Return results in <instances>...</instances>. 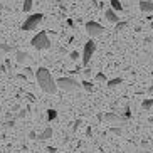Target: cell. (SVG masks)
<instances>
[{"label": "cell", "mask_w": 153, "mask_h": 153, "mask_svg": "<svg viewBox=\"0 0 153 153\" xmlns=\"http://www.w3.org/2000/svg\"><path fill=\"white\" fill-rule=\"evenodd\" d=\"M5 68H12V64H10V61H9V59H7V61H5Z\"/></svg>", "instance_id": "obj_27"}, {"label": "cell", "mask_w": 153, "mask_h": 153, "mask_svg": "<svg viewBox=\"0 0 153 153\" xmlns=\"http://www.w3.org/2000/svg\"><path fill=\"white\" fill-rule=\"evenodd\" d=\"M0 51H4V52H10V51H14V47L9 44H4V42H0Z\"/></svg>", "instance_id": "obj_19"}, {"label": "cell", "mask_w": 153, "mask_h": 153, "mask_svg": "<svg viewBox=\"0 0 153 153\" xmlns=\"http://www.w3.org/2000/svg\"><path fill=\"white\" fill-rule=\"evenodd\" d=\"M56 118H57V111H56V109H49V111H47V120L52 121V120H56Z\"/></svg>", "instance_id": "obj_18"}, {"label": "cell", "mask_w": 153, "mask_h": 153, "mask_svg": "<svg viewBox=\"0 0 153 153\" xmlns=\"http://www.w3.org/2000/svg\"><path fill=\"white\" fill-rule=\"evenodd\" d=\"M94 51H96V42L94 41H88L84 44V52H82V66H84V68L91 62V57L94 54Z\"/></svg>", "instance_id": "obj_5"}, {"label": "cell", "mask_w": 153, "mask_h": 153, "mask_svg": "<svg viewBox=\"0 0 153 153\" xmlns=\"http://www.w3.org/2000/svg\"><path fill=\"white\" fill-rule=\"evenodd\" d=\"M152 106H153V99H152V98L145 99L143 103H141V108H143L145 111H148V109H152Z\"/></svg>", "instance_id": "obj_14"}, {"label": "cell", "mask_w": 153, "mask_h": 153, "mask_svg": "<svg viewBox=\"0 0 153 153\" xmlns=\"http://www.w3.org/2000/svg\"><path fill=\"white\" fill-rule=\"evenodd\" d=\"M0 111H2V104H0Z\"/></svg>", "instance_id": "obj_31"}, {"label": "cell", "mask_w": 153, "mask_h": 153, "mask_svg": "<svg viewBox=\"0 0 153 153\" xmlns=\"http://www.w3.org/2000/svg\"><path fill=\"white\" fill-rule=\"evenodd\" d=\"M82 74H84L86 79H88V77H91V69H84V71H82Z\"/></svg>", "instance_id": "obj_22"}, {"label": "cell", "mask_w": 153, "mask_h": 153, "mask_svg": "<svg viewBox=\"0 0 153 153\" xmlns=\"http://www.w3.org/2000/svg\"><path fill=\"white\" fill-rule=\"evenodd\" d=\"M140 10L141 12H153V0H141L140 2Z\"/></svg>", "instance_id": "obj_9"}, {"label": "cell", "mask_w": 153, "mask_h": 153, "mask_svg": "<svg viewBox=\"0 0 153 153\" xmlns=\"http://www.w3.org/2000/svg\"><path fill=\"white\" fill-rule=\"evenodd\" d=\"M29 138H32V140H37V135H36V131H30V133H29Z\"/></svg>", "instance_id": "obj_24"}, {"label": "cell", "mask_w": 153, "mask_h": 153, "mask_svg": "<svg viewBox=\"0 0 153 153\" xmlns=\"http://www.w3.org/2000/svg\"><path fill=\"white\" fill-rule=\"evenodd\" d=\"M32 5H34V0H24V12H30Z\"/></svg>", "instance_id": "obj_15"}, {"label": "cell", "mask_w": 153, "mask_h": 153, "mask_svg": "<svg viewBox=\"0 0 153 153\" xmlns=\"http://www.w3.org/2000/svg\"><path fill=\"white\" fill-rule=\"evenodd\" d=\"M57 152V150L54 148V146H49V148H47V153H56Z\"/></svg>", "instance_id": "obj_25"}, {"label": "cell", "mask_w": 153, "mask_h": 153, "mask_svg": "<svg viewBox=\"0 0 153 153\" xmlns=\"http://www.w3.org/2000/svg\"><path fill=\"white\" fill-rule=\"evenodd\" d=\"M25 114H27L25 111H20V113H19V118H25Z\"/></svg>", "instance_id": "obj_28"}, {"label": "cell", "mask_w": 153, "mask_h": 153, "mask_svg": "<svg viewBox=\"0 0 153 153\" xmlns=\"http://www.w3.org/2000/svg\"><path fill=\"white\" fill-rule=\"evenodd\" d=\"M123 82L121 77H116V79H111V81H108V88L109 89H114V88H118V86Z\"/></svg>", "instance_id": "obj_12"}, {"label": "cell", "mask_w": 153, "mask_h": 153, "mask_svg": "<svg viewBox=\"0 0 153 153\" xmlns=\"http://www.w3.org/2000/svg\"><path fill=\"white\" fill-rule=\"evenodd\" d=\"M109 4H111V7L116 10V12H123V5H121L120 0H109Z\"/></svg>", "instance_id": "obj_13"}, {"label": "cell", "mask_w": 153, "mask_h": 153, "mask_svg": "<svg viewBox=\"0 0 153 153\" xmlns=\"http://www.w3.org/2000/svg\"><path fill=\"white\" fill-rule=\"evenodd\" d=\"M42 19H44V15H42V14H32V15H29V17L25 19L24 25H22V30H34V29L42 22Z\"/></svg>", "instance_id": "obj_4"}, {"label": "cell", "mask_w": 153, "mask_h": 153, "mask_svg": "<svg viewBox=\"0 0 153 153\" xmlns=\"http://www.w3.org/2000/svg\"><path fill=\"white\" fill-rule=\"evenodd\" d=\"M128 118L126 116H120V114H114V113H106L104 114V121L108 123H125Z\"/></svg>", "instance_id": "obj_7"}, {"label": "cell", "mask_w": 153, "mask_h": 153, "mask_svg": "<svg viewBox=\"0 0 153 153\" xmlns=\"http://www.w3.org/2000/svg\"><path fill=\"white\" fill-rule=\"evenodd\" d=\"M77 57H79V52H77V51H72L71 54H69V59H71V61H77Z\"/></svg>", "instance_id": "obj_21"}, {"label": "cell", "mask_w": 153, "mask_h": 153, "mask_svg": "<svg viewBox=\"0 0 153 153\" xmlns=\"http://www.w3.org/2000/svg\"><path fill=\"white\" fill-rule=\"evenodd\" d=\"M150 27H152V29H153V22H152V24H150Z\"/></svg>", "instance_id": "obj_30"}, {"label": "cell", "mask_w": 153, "mask_h": 153, "mask_svg": "<svg viewBox=\"0 0 153 153\" xmlns=\"http://www.w3.org/2000/svg\"><path fill=\"white\" fill-rule=\"evenodd\" d=\"M111 133H114V135H121V128H111Z\"/></svg>", "instance_id": "obj_23"}, {"label": "cell", "mask_w": 153, "mask_h": 153, "mask_svg": "<svg viewBox=\"0 0 153 153\" xmlns=\"http://www.w3.org/2000/svg\"><path fill=\"white\" fill-rule=\"evenodd\" d=\"M86 32L89 34L91 37H98V36H101L104 32V27L101 25V24H98V22H94V20H91V22H86Z\"/></svg>", "instance_id": "obj_6"}, {"label": "cell", "mask_w": 153, "mask_h": 153, "mask_svg": "<svg viewBox=\"0 0 153 153\" xmlns=\"http://www.w3.org/2000/svg\"><path fill=\"white\" fill-rule=\"evenodd\" d=\"M36 79H37V84L41 86V89L44 91V93H47V94H56V93H57L59 86H57V82H56V79L52 77L49 69L39 68L36 71Z\"/></svg>", "instance_id": "obj_1"}, {"label": "cell", "mask_w": 153, "mask_h": 153, "mask_svg": "<svg viewBox=\"0 0 153 153\" xmlns=\"http://www.w3.org/2000/svg\"><path fill=\"white\" fill-rule=\"evenodd\" d=\"M49 138H52V128H51V126L45 128L41 135H37V140H39V141H45V140H49Z\"/></svg>", "instance_id": "obj_10"}, {"label": "cell", "mask_w": 153, "mask_h": 153, "mask_svg": "<svg viewBox=\"0 0 153 153\" xmlns=\"http://www.w3.org/2000/svg\"><path fill=\"white\" fill-rule=\"evenodd\" d=\"M128 27V22H121V20H120V22L116 24V29H114V30H123V29H126Z\"/></svg>", "instance_id": "obj_20"}, {"label": "cell", "mask_w": 153, "mask_h": 153, "mask_svg": "<svg viewBox=\"0 0 153 153\" xmlns=\"http://www.w3.org/2000/svg\"><path fill=\"white\" fill-rule=\"evenodd\" d=\"M56 82H57V86L62 91H76V89H79V88H82L81 82H77L76 79H72V77H59Z\"/></svg>", "instance_id": "obj_3"}, {"label": "cell", "mask_w": 153, "mask_h": 153, "mask_svg": "<svg viewBox=\"0 0 153 153\" xmlns=\"http://www.w3.org/2000/svg\"><path fill=\"white\" fill-rule=\"evenodd\" d=\"M104 17H106V20H108V22H113V24H118V22H120V17H118L116 10L113 9V7L104 12Z\"/></svg>", "instance_id": "obj_8"}, {"label": "cell", "mask_w": 153, "mask_h": 153, "mask_svg": "<svg viewBox=\"0 0 153 153\" xmlns=\"http://www.w3.org/2000/svg\"><path fill=\"white\" fill-rule=\"evenodd\" d=\"M148 121H150V123H152V125H153V116H150V120H148Z\"/></svg>", "instance_id": "obj_29"}, {"label": "cell", "mask_w": 153, "mask_h": 153, "mask_svg": "<svg viewBox=\"0 0 153 153\" xmlns=\"http://www.w3.org/2000/svg\"><path fill=\"white\" fill-rule=\"evenodd\" d=\"M15 59H17L19 64H24L29 59V54L25 52V51H17V52H15Z\"/></svg>", "instance_id": "obj_11"}, {"label": "cell", "mask_w": 153, "mask_h": 153, "mask_svg": "<svg viewBox=\"0 0 153 153\" xmlns=\"http://www.w3.org/2000/svg\"><path fill=\"white\" fill-rule=\"evenodd\" d=\"M30 45L37 51H45V49H51V41L45 32H39L34 39L30 41Z\"/></svg>", "instance_id": "obj_2"}, {"label": "cell", "mask_w": 153, "mask_h": 153, "mask_svg": "<svg viewBox=\"0 0 153 153\" xmlns=\"http://www.w3.org/2000/svg\"><path fill=\"white\" fill-rule=\"evenodd\" d=\"M81 86H82V88H84L86 91H88V93H91V91H93V84H91V82L88 81V79H84V81L81 82Z\"/></svg>", "instance_id": "obj_17"}, {"label": "cell", "mask_w": 153, "mask_h": 153, "mask_svg": "<svg viewBox=\"0 0 153 153\" xmlns=\"http://www.w3.org/2000/svg\"><path fill=\"white\" fill-rule=\"evenodd\" d=\"M94 79L98 82H108V77H106V74H103V72H98L94 76Z\"/></svg>", "instance_id": "obj_16"}, {"label": "cell", "mask_w": 153, "mask_h": 153, "mask_svg": "<svg viewBox=\"0 0 153 153\" xmlns=\"http://www.w3.org/2000/svg\"><path fill=\"white\" fill-rule=\"evenodd\" d=\"M15 77H17V79H20V81H25V76H24V74H17Z\"/></svg>", "instance_id": "obj_26"}]
</instances>
